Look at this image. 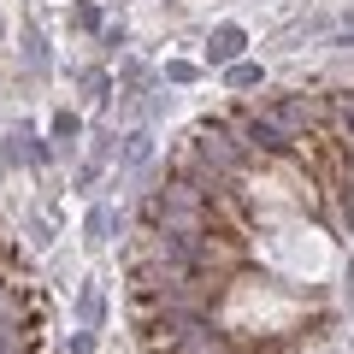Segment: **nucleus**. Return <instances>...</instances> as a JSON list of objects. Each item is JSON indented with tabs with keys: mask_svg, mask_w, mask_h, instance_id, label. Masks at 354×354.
<instances>
[{
	"mask_svg": "<svg viewBox=\"0 0 354 354\" xmlns=\"http://www.w3.org/2000/svg\"><path fill=\"white\" fill-rule=\"evenodd\" d=\"M142 354H354V83L195 118L124 248Z\"/></svg>",
	"mask_w": 354,
	"mask_h": 354,
	"instance_id": "f257e3e1",
	"label": "nucleus"
},
{
	"mask_svg": "<svg viewBox=\"0 0 354 354\" xmlns=\"http://www.w3.org/2000/svg\"><path fill=\"white\" fill-rule=\"evenodd\" d=\"M0 354H59L48 295L6 230H0Z\"/></svg>",
	"mask_w": 354,
	"mask_h": 354,
	"instance_id": "f03ea898",
	"label": "nucleus"
}]
</instances>
